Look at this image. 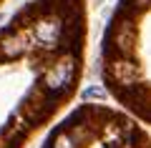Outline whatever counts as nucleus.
<instances>
[{
	"mask_svg": "<svg viewBox=\"0 0 151 148\" xmlns=\"http://www.w3.org/2000/svg\"><path fill=\"white\" fill-rule=\"evenodd\" d=\"M73 78H76V60L68 55V58L58 60L55 65H50V68L45 70L43 85H45L48 93H60V90H68L70 88Z\"/></svg>",
	"mask_w": 151,
	"mask_h": 148,
	"instance_id": "obj_1",
	"label": "nucleus"
},
{
	"mask_svg": "<svg viewBox=\"0 0 151 148\" xmlns=\"http://www.w3.org/2000/svg\"><path fill=\"white\" fill-rule=\"evenodd\" d=\"M108 75L119 85H131L136 80V65L131 60H126V58H119V60H113L108 65Z\"/></svg>",
	"mask_w": 151,
	"mask_h": 148,
	"instance_id": "obj_2",
	"label": "nucleus"
},
{
	"mask_svg": "<svg viewBox=\"0 0 151 148\" xmlns=\"http://www.w3.org/2000/svg\"><path fill=\"white\" fill-rule=\"evenodd\" d=\"M111 40H113V45H116V50H119V53H126V50L134 45L136 33H134V28H131L129 23H121V25H116Z\"/></svg>",
	"mask_w": 151,
	"mask_h": 148,
	"instance_id": "obj_3",
	"label": "nucleus"
},
{
	"mask_svg": "<svg viewBox=\"0 0 151 148\" xmlns=\"http://www.w3.org/2000/svg\"><path fill=\"white\" fill-rule=\"evenodd\" d=\"M68 133H70V138L76 141V146H83V143L91 141V128L88 126H70Z\"/></svg>",
	"mask_w": 151,
	"mask_h": 148,
	"instance_id": "obj_4",
	"label": "nucleus"
},
{
	"mask_svg": "<svg viewBox=\"0 0 151 148\" xmlns=\"http://www.w3.org/2000/svg\"><path fill=\"white\" fill-rule=\"evenodd\" d=\"M53 148H76V141L70 138L68 131H63V133H58L53 138Z\"/></svg>",
	"mask_w": 151,
	"mask_h": 148,
	"instance_id": "obj_5",
	"label": "nucleus"
},
{
	"mask_svg": "<svg viewBox=\"0 0 151 148\" xmlns=\"http://www.w3.org/2000/svg\"><path fill=\"white\" fill-rule=\"evenodd\" d=\"M83 101H106V90L103 88H86L83 90Z\"/></svg>",
	"mask_w": 151,
	"mask_h": 148,
	"instance_id": "obj_6",
	"label": "nucleus"
}]
</instances>
